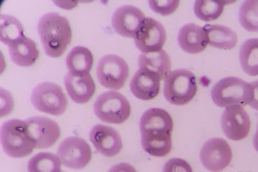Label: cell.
Masks as SVG:
<instances>
[{"instance_id":"6da1fadb","label":"cell","mask_w":258,"mask_h":172,"mask_svg":"<svg viewBox=\"0 0 258 172\" xmlns=\"http://www.w3.org/2000/svg\"><path fill=\"white\" fill-rule=\"evenodd\" d=\"M38 32L46 54L53 58L61 56L72 40L69 20L56 13H47L40 18Z\"/></svg>"},{"instance_id":"7a4b0ae2","label":"cell","mask_w":258,"mask_h":172,"mask_svg":"<svg viewBox=\"0 0 258 172\" xmlns=\"http://www.w3.org/2000/svg\"><path fill=\"white\" fill-rule=\"evenodd\" d=\"M0 139L5 153L15 159L27 157L36 148L26 120L12 119L4 122Z\"/></svg>"},{"instance_id":"3957f363","label":"cell","mask_w":258,"mask_h":172,"mask_svg":"<svg viewBox=\"0 0 258 172\" xmlns=\"http://www.w3.org/2000/svg\"><path fill=\"white\" fill-rule=\"evenodd\" d=\"M253 95L251 84L236 77L223 78L211 91L214 103L222 108L245 106L252 102Z\"/></svg>"},{"instance_id":"277c9868","label":"cell","mask_w":258,"mask_h":172,"mask_svg":"<svg viewBox=\"0 0 258 172\" xmlns=\"http://www.w3.org/2000/svg\"><path fill=\"white\" fill-rule=\"evenodd\" d=\"M197 91V78L189 70H175L165 77L163 93L172 105L187 104L195 97Z\"/></svg>"},{"instance_id":"5b68a950","label":"cell","mask_w":258,"mask_h":172,"mask_svg":"<svg viewBox=\"0 0 258 172\" xmlns=\"http://www.w3.org/2000/svg\"><path fill=\"white\" fill-rule=\"evenodd\" d=\"M94 112L103 122L118 125L127 120L131 109L125 96L112 91L105 92L98 96L94 103Z\"/></svg>"},{"instance_id":"8992f818","label":"cell","mask_w":258,"mask_h":172,"mask_svg":"<svg viewBox=\"0 0 258 172\" xmlns=\"http://www.w3.org/2000/svg\"><path fill=\"white\" fill-rule=\"evenodd\" d=\"M31 101L37 111L59 116L68 107V100L60 87L54 82H43L37 85L31 94Z\"/></svg>"},{"instance_id":"52a82bcc","label":"cell","mask_w":258,"mask_h":172,"mask_svg":"<svg viewBox=\"0 0 258 172\" xmlns=\"http://www.w3.org/2000/svg\"><path fill=\"white\" fill-rule=\"evenodd\" d=\"M96 74L101 85L110 90H120L128 77L129 68L122 57L108 54L99 61Z\"/></svg>"},{"instance_id":"ba28073f","label":"cell","mask_w":258,"mask_h":172,"mask_svg":"<svg viewBox=\"0 0 258 172\" xmlns=\"http://www.w3.org/2000/svg\"><path fill=\"white\" fill-rule=\"evenodd\" d=\"M61 164L73 169L84 168L92 159V151L85 139L77 136L69 137L59 144L57 155Z\"/></svg>"},{"instance_id":"9c48e42d","label":"cell","mask_w":258,"mask_h":172,"mask_svg":"<svg viewBox=\"0 0 258 172\" xmlns=\"http://www.w3.org/2000/svg\"><path fill=\"white\" fill-rule=\"evenodd\" d=\"M200 160L207 170L219 172L229 166L232 159V149L222 138H212L206 141L200 150Z\"/></svg>"},{"instance_id":"30bf717a","label":"cell","mask_w":258,"mask_h":172,"mask_svg":"<svg viewBox=\"0 0 258 172\" xmlns=\"http://www.w3.org/2000/svg\"><path fill=\"white\" fill-rule=\"evenodd\" d=\"M166 38L167 33L163 25L153 18H146L134 40L143 53H153L162 50Z\"/></svg>"},{"instance_id":"8fae6325","label":"cell","mask_w":258,"mask_h":172,"mask_svg":"<svg viewBox=\"0 0 258 172\" xmlns=\"http://www.w3.org/2000/svg\"><path fill=\"white\" fill-rule=\"evenodd\" d=\"M221 125L226 137L232 141H240L249 134V116L242 107L226 108L223 112Z\"/></svg>"},{"instance_id":"7c38bea8","label":"cell","mask_w":258,"mask_h":172,"mask_svg":"<svg viewBox=\"0 0 258 172\" xmlns=\"http://www.w3.org/2000/svg\"><path fill=\"white\" fill-rule=\"evenodd\" d=\"M145 18L140 9L126 5L119 7L115 11L112 18V25L119 35L134 38Z\"/></svg>"},{"instance_id":"4fadbf2b","label":"cell","mask_w":258,"mask_h":172,"mask_svg":"<svg viewBox=\"0 0 258 172\" xmlns=\"http://www.w3.org/2000/svg\"><path fill=\"white\" fill-rule=\"evenodd\" d=\"M30 133L35 142L36 148L51 147L60 137L58 124L52 119L43 116H33L27 119Z\"/></svg>"},{"instance_id":"5bb4252c","label":"cell","mask_w":258,"mask_h":172,"mask_svg":"<svg viewBox=\"0 0 258 172\" xmlns=\"http://www.w3.org/2000/svg\"><path fill=\"white\" fill-rule=\"evenodd\" d=\"M89 137L97 152L105 157H114L123 148L120 134L109 126L101 124L94 126L90 131Z\"/></svg>"},{"instance_id":"9a60e30c","label":"cell","mask_w":258,"mask_h":172,"mask_svg":"<svg viewBox=\"0 0 258 172\" xmlns=\"http://www.w3.org/2000/svg\"><path fill=\"white\" fill-rule=\"evenodd\" d=\"M64 86L69 97L78 104L89 102L96 91V85L91 74H74L68 72L64 77Z\"/></svg>"},{"instance_id":"2e32d148","label":"cell","mask_w":258,"mask_h":172,"mask_svg":"<svg viewBox=\"0 0 258 172\" xmlns=\"http://www.w3.org/2000/svg\"><path fill=\"white\" fill-rule=\"evenodd\" d=\"M160 77L150 71L140 68L134 75L130 88L134 96L140 100H153L160 90Z\"/></svg>"},{"instance_id":"e0dca14e","label":"cell","mask_w":258,"mask_h":172,"mask_svg":"<svg viewBox=\"0 0 258 172\" xmlns=\"http://www.w3.org/2000/svg\"><path fill=\"white\" fill-rule=\"evenodd\" d=\"M177 41L182 50L192 54L204 51L209 44L206 29L194 24H186L182 27Z\"/></svg>"},{"instance_id":"ac0fdd59","label":"cell","mask_w":258,"mask_h":172,"mask_svg":"<svg viewBox=\"0 0 258 172\" xmlns=\"http://www.w3.org/2000/svg\"><path fill=\"white\" fill-rule=\"evenodd\" d=\"M172 133L161 130L141 132L143 149L154 157H163L172 150Z\"/></svg>"},{"instance_id":"d6986e66","label":"cell","mask_w":258,"mask_h":172,"mask_svg":"<svg viewBox=\"0 0 258 172\" xmlns=\"http://www.w3.org/2000/svg\"><path fill=\"white\" fill-rule=\"evenodd\" d=\"M9 52L11 60L21 67L33 65L40 55L36 43L26 36L9 45Z\"/></svg>"},{"instance_id":"ffe728a7","label":"cell","mask_w":258,"mask_h":172,"mask_svg":"<svg viewBox=\"0 0 258 172\" xmlns=\"http://www.w3.org/2000/svg\"><path fill=\"white\" fill-rule=\"evenodd\" d=\"M173 127V121L170 114L159 108L147 110L140 119V132L161 130L172 133Z\"/></svg>"},{"instance_id":"44dd1931","label":"cell","mask_w":258,"mask_h":172,"mask_svg":"<svg viewBox=\"0 0 258 172\" xmlns=\"http://www.w3.org/2000/svg\"><path fill=\"white\" fill-rule=\"evenodd\" d=\"M140 68L158 75L161 80L165 79L171 69L170 58L165 50L153 53H142L138 59Z\"/></svg>"},{"instance_id":"7402d4cb","label":"cell","mask_w":258,"mask_h":172,"mask_svg":"<svg viewBox=\"0 0 258 172\" xmlns=\"http://www.w3.org/2000/svg\"><path fill=\"white\" fill-rule=\"evenodd\" d=\"M208 36L209 44L217 49L229 50L238 43V36L229 27L220 25H206L204 27Z\"/></svg>"},{"instance_id":"603a6c76","label":"cell","mask_w":258,"mask_h":172,"mask_svg":"<svg viewBox=\"0 0 258 172\" xmlns=\"http://www.w3.org/2000/svg\"><path fill=\"white\" fill-rule=\"evenodd\" d=\"M93 63L91 50L82 46L74 47L66 58L69 72L74 74H88L93 67Z\"/></svg>"},{"instance_id":"cb8c5ba5","label":"cell","mask_w":258,"mask_h":172,"mask_svg":"<svg viewBox=\"0 0 258 172\" xmlns=\"http://www.w3.org/2000/svg\"><path fill=\"white\" fill-rule=\"evenodd\" d=\"M239 60L246 74L250 76L258 75V38L249 39L242 44Z\"/></svg>"},{"instance_id":"d4e9b609","label":"cell","mask_w":258,"mask_h":172,"mask_svg":"<svg viewBox=\"0 0 258 172\" xmlns=\"http://www.w3.org/2000/svg\"><path fill=\"white\" fill-rule=\"evenodd\" d=\"M0 33L1 42L8 47L25 36L20 21L9 15H2L0 17Z\"/></svg>"},{"instance_id":"484cf974","label":"cell","mask_w":258,"mask_h":172,"mask_svg":"<svg viewBox=\"0 0 258 172\" xmlns=\"http://www.w3.org/2000/svg\"><path fill=\"white\" fill-rule=\"evenodd\" d=\"M61 162L57 155L49 152L37 153L29 160V172H62Z\"/></svg>"},{"instance_id":"4316f807","label":"cell","mask_w":258,"mask_h":172,"mask_svg":"<svg viewBox=\"0 0 258 172\" xmlns=\"http://www.w3.org/2000/svg\"><path fill=\"white\" fill-rule=\"evenodd\" d=\"M225 4V2L218 0H198L195 2L194 10L199 19L212 22L222 15Z\"/></svg>"},{"instance_id":"83f0119b","label":"cell","mask_w":258,"mask_h":172,"mask_svg":"<svg viewBox=\"0 0 258 172\" xmlns=\"http://www.w3.org/2000/svg\"><path fill=\"white\" fill-rule=\"evenodd\" d=\"M239 21L248 32H258V0H249L242 4L239 12Z\"/></svg>"},{"instance_id":"f1b7e54d","label":"cell","mask_w":258,"mask_h":172,"mask_svg":"<svg viewBox=\"0 0 258 172\" xmlns=\"http://www.w3.org/2000/svg\"><path fill=\"white\" fill-rule=\"evenodd\" d=\"M150 8L156 13L162 16L171 15L176 11L179 6V1H149Z\"/></svg>"},{"instance_id":"f546056e","label":"cell","mask_w":258,"mask_h":172,"mask_svg":"<svg viewBox=\"0 0 258 172\" xmlns=\"http://www.w3.org/2000/svg\"><path fill=\"white\" fill-rule=\"evenodd\" d=\"M163 172H193L187 161L180 158L170 159L163 166Z\"/></svg>"},{"instance_id":"4dcf8cb0","label":"cell","mask_w":258,"mask_h":172,"mask_svg":"<svg viewBox=\"0 0 258 172\" xmlns=\"http://www.w3.org/2000/svg\"><path fill=\"white\" fill-rule=\"evenodd\" d=\"M108 172H138L137 169L130 164L126 162L114 165L109 169Z\"/></svg>"},{"instance_id":"1f68e13d","label":"cell","mask_w":258,"mask_h":172,"mask_svg":"<svg viewBox=\"0 0 258 172\" xmlns=\"http://www.w3.org/2000/svg\"><path fill=\"white\" fill-rule=\"evenodd\" d=\"M252 87L254 95H253V100L249 104L250 107L258 111V80L250 83Z\"/></svg>"},{"instance_id":"d6a6232c","label":"cell","mask_w":258,"mask_h":172,"mask_svg":"<svg viewBox=\"0 0 258 172\" xmlns=\"http://www.w3.org/2000/svg\"><path fill=\"white\" fill-rule=\"evenodd\" d=\"M253 144H254V148L258 152V123L256 132L255 133L254 139H253Z\"/></svg>"},{"instance_id":"836d02e7","label":"cell","mask_w":258,"mask_h":172,"mask_svg":"<svg viewBox=\"0 0 258 172\" xmlns=\"http://www.w3.org/2000/svg\"><path fill=\"white\" fill-rule=\"evenodd\" d=\"M62 172H64V171H62Z\"/></svg>"}]
</instances>
